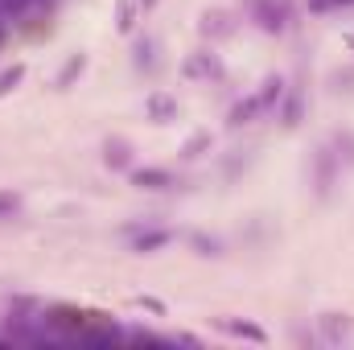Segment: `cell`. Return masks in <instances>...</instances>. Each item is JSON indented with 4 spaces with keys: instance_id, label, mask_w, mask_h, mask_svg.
I'll return each mask as SVG.
<instances>
[{
    "instance_id": "1",
    "label": "cell",
    "mask_w": 354,
    "mask_h": 350,
    "mask_svg": "<svg viewBox=\"0 0 354 350\" xmlns=\"http://www.w3.org/2000/svg\"><path fill=\"white\" fill-rule=\"evenodd\" d=\"M280 87H284L280 79H268L260 95H252L248 103H239V107L231 111V124H252V116H256V111H268V107H272V103L280 99Z\"/></svg>"
},
{
    "instance_id": "2",
    "label": "cell",
    "mask_w": 354,
    "mask_h": 350,
    "mask_svg": "<svg viewBox=\"0 0 354 350\" xmlns=\"http://www.w3.org/2000/svg\"><path fill=\"white\" fill-rule=\"evenodd\" d=\"M252 12H256V21L264 25L268 33L284 29V4L280 0H252Z\"/></svg>"
},
{
    "instance_id": "3",
    "label": "cell",
    "mask_w": 354,
    "mask_h": 350,
    "mask_svg": "<svg viewBox=\"0 0 354 350\" xmlns=\"http://www.w3.org/2000/svg\"><path fill=\"white\" fill-rule=\"evenodd\" d=\"M132 181H136L140 190H165V185H174V174H169V169H136Z\"/></svg>"
},
{
    "instance_id": "4",
    "label": "cell",
    "mask_w": 354,
    "mask_h": 350,
    "mask_svg": "<svg viewBox=\"0 0 354 350\" xmlns=\"http://www.w3.org/2000/svg\"><path fill=\"white\" fill-rule=\"evenodd\" d=\"M174 235L169 231H145V235H136L132 239V252H140V256H149V252H157V248H165Z\"/></svg>"
},
{
    "instance_id": "5",
    "label": "cell",
    "mask_w": 354,
    "mask_h": 350,
    "mask_svg": "<svg viewBox=\"0 0 354 350\" xmlns=\"http://www.w3.org/2000/svg\"><path fill=\"white\" fill-rule=\"evenodd\" d=\"M334 165H338V157H334L330 149H317V190H322V194H326L330 181H334Z\"/></svg>"
},
{
    "instance_id": "6",
    "label": "cell",
    "mask_w": 354,
    "mask_h": 350,
    "mask_svg": "<svg viewBox=\"0 0 354 350\" xmlns=\"http://www.w3.org/2000/svg\"><path fill=\"white\" fill-rule=\"evenodd\" d=\"M149 116H153L157 124H165V120L177 116V103L169 99V95H153V99H149Z\"/></svg>"
},
{
    "instance_id": "7",
    "label": "cell",
    "mask_w": 354,
    "mask_h": 350,
    "mask_svg": "<svg viewBox=\"0 0 354 350\" xmlns=\"http://www.w3.org/2000/svg\"><path fill=\"white\" fill-rule=\"evenodd\" d=\"M103 161H107L111 169H124V165H128V140H107Z\"/></svg>"
},
{
    "instance_id": "8",
    "label": "cell",
    "mask_w": 354,
    "mask_h": 350,
    "mask_svg": "<svg viewBox=\"0 0 354 350\" xmlns=\"http://www.w3.org/2000/svg\"><path fill=\"white\" fill-rule=\"evenodd\" d=\"M231 334H239V338H252V342H268V334L260 326H252V322H223Z\"/></svg>"
},
{
    "instance_id": "9",
    "label": "cell",
    "mask_w": 354,
    "mask_h": 350,
    "mask_svg": "<svg viewBox=\"0 0 354 350\" xmlns=\"http://www.w3.org/2000/svg\"><path fill=\"white\" fill-rule=\"evenodd\" d=\"M83 66H87V58H83V54H79V58H71V62H66V71L58 75V87H66L75 75H83Z\"/></svg>"
},
{
    "instance_id": "10",
    "label": "cell",
    "mask_w": 354,
    "mask_h": 350,
    "mask_svg": "<svg viewBox=\"0 0 354 350\" xmlns=\"http://www.w3.org/2000/svg\"><path fill=\"white\" fill-rule=\"evenodd\" d=\"M29 4H33V0H0V12L17 21V17H25V12H29Z\"/></svg>"
},
{
    "instance_id": "11",
    "label": "cell",
    "mask_w": 354,
    "mask_h": 350,
    "mask_svg": "<svg viewBox=\"0 0 354 350\" xmlns=\"http://www.w3.org/2000/svg\"><path fill=\"white\" fill-rule=\"evenodd\" d=\"M21 79H25V66H12V71H4V75H0V95H8V91L17 87Z\"/></svg>"
},
{
    "instance_id": "12",
    "label": "cell",
    "mask_w": 354,
    "mask_h": 350,
    "mask_svg": "<svg viewBox=\"0 0 354 350\" xmlns=\"http://www.w3.org/2000/svg\"><path fill=\"white\" fill-rule=\"evenodd\" d=\"M309 12H330V8H342V4H354V0H305Z\"/></svg>"
},
{
    "instance_id": "13",
    "label": "cell",
    "mask_w": 354,
    "mask_h": 350,
    "mask_svg": "<svg viewBox=\"0 0 354 350\" xmlns=\"http://www.w3.org/2000/svg\"><path fill=\"white\" fill-rule=\"evenodd\" d=\"M206 71H214V62H210V54H202V58H194V62L185 66V75H206Z\"/></svg>"
},
{
    "instance_id": "14",
    "label": "cell",
    "mask_w": 354,
    "mask_h": 350,
    "mask_svg": "<svg viewBox=\"0 0 354 350\" xmlns=\"http://www.w3.org/2000/svg\"><path fill=\"white\" fill-rule=\"evenodd\" d=\"M17 210V194H8V190H0V219H8Z\"/></svg>"
},
{
    "instance_id": "15",
    "label": "cell",
    "mask_w": 354,
    "mask_h": 350,
    "mask_svg": "<svg viewBox=\"0 0 354 350\" xmlns=\"http://www.w3.org/2000/svg\"><path fill=\"white\" fill-rule=\"evenodd\" d=\"M206 145H210V136H202V132H198V136L185 145V157H198V149H206Z\"/></svg>"
},
{
    "instance_id": "16",
    "label": "cell",
    "mask_w": 354,
    "mask_h": 350,
    "mask_svg": "<svg viewBox=\"0 0 354 350\" xmlns=\"http://www.w3.org/2000/svg\"><path fill=\"white\" fill-rule=\"evenodd\" d=\"M120 29H132V0H120Z\"/></svg>"
},
{
    "instance_id": "17",
    "label": "cell",
    "mask_w": 354,
    "mask_h": 350,
    "mask_svg": "<svg viewBox=\"0 0 354 350\" xmlns=\"http://www.w3.org/2000/svg\"><path fill=\"white\" fill-rule=\"evenodd\" d=\"M346 46H351V50H354V33H351V37H346Z\"/></svg>"
},
{
    "instance_id": "18",
    "label": "cell",
    "mask_w": 354,
    "mask_h": 350,
    "mask_svg": "<svg viewBox=\"0 0 354 350\" xmlns=\"http://www.w3.org/2000/svg\"><path fill=\"white\" fill-rule=\"evenodd\" d=\"M0 17H4V12H0Z\"/></svg>"
}]
</instances>
